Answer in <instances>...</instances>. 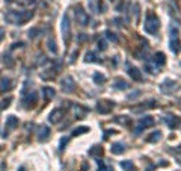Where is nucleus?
<instances>
[{
	"instance_id": "nucleus-8",
	"label": "nucleus",
	"mask_w": 181,
	"mask_h": 171,
	"mask_svg": "<svg viewBox=\"0 0 181 171\" xmlns=\"http://www.w3.org/2000/svg\"><path fill=\"white\" fill-rule=\"evenodd\" d=\"M76 20L80 26H86L89 23V15L82 8H76Z\"/></svg>"
},
{
	"instance_id": "nucleus-18",
	"label": "nucleus",
	"mask_w": 181,
	"mask_h": 171,
	"mask_svg": "<svg viewBox=\"0 0 181 171\" xmlns=\"http://www.w3.org/2000/svg\"><path fill=\"white\" fill-rule=\"evenodd\" d=\"M89 155L92 158H97V159H98V158L103 155V147H101V145H94V147H90Z\"/></svg>"
},
{
	"instance_id": "nucleus-40",
	"label": "nucleus",
	"mask_w": 181,
	"mask_h": 171,
	"mask_svg": "<svg viewBox=\"0 0 181 171\" xmlns=\"http://www.w3.org/2000/svg\"><path fill=\"white\" fill-rule=\"evenodd\" d=\"M2 38H3V29H0V41H2Z\"/></svg>"
},
{
	"instance_id": "nucleus-16",
	"label": "nucleus",
	"mask_w": 181,
	"mask_h": 171,
	"mask_svg": "<svg viewBox=\"0 0 181 171\" xmlns=\"http://www.w3.org/2000/svg\"><path fill=\"white\" fill-rule=\"evenodd\" d=\"M154 62H155L157 67H163L165 62H166V56H165L162 52H157V53L154 55Z\"/></svg>"
},
{
	"instance_id": "nucleus-9",
	"label": "nucleus",
	"mask_w": 181,
	"mask_h": 171,
	"mask_svg": "<svg viewBox=\"0 0 181 171\" xmlns=\"http://www.w3.org/2000/svg\"><path fill=\"white\" fill-rule=\"evenodd\" d=\"M63 115H65V111H63L62 108H56L54 111L50 112V115H48V121H50V123H59V121L63 118Z\"/></svg>"
},
{
	"instance_id": "nucleus-25",
	"label": "nucleus",
	"mask_w": 181,
	"mask_h": 171,
	"mask_svg": "<svg viewBox=\"0 0 181 171\" xmlns=\"http://www.w3.org/2000/svg\"><path fill=\"white\" fill-rule=\"evenodd\" d=\"M154 105H155V102H146V103H143V105H140V106L135 108V112H139V111H145L146 108H151V106H154Z\"/></svg>"
},
{
	"instance_id": "nucleus-32",
	"label": "nucleus",
	"mask_w": 181,
	"mask_h": 171,
	"mask_svg": "<svg viewBox=\"0 0 181 171\" xmlns=\"http://www.w3.org/2000/svg\"><path fill=\"white\" fill-rule=\"evenodd\" d=\"M115 120H116L118 123H121V124H125V123L130 121V118H128V117H124V115H122V117H116Z\"/></svg>"
},
{
	"instance_id": "nucleus-43",
	"label": "nucleus",
	"mask_w": 181,
	"mask_h": 171,
	"mask_svg": "<svg viewBox=\"0 0 181 171\" xmlns=\"http://www.w3.org/2000/svg\"><path fill=\"white\" fill-rule=\"evenodd\" d=\"M113 2H115V0H113Z\"/></svg>"
},
{
	"instance_id": "nucleus-27",
	"label": "nucleus",
	"mask_w": 181,
	"mask_h": 171,
	"mask_svg": "<svg viewBox=\"0 0 181 171\" xmlns=\"http://www.w3.org/2000/svg\"><path fill=\"white\" fill-rule=\"evenodd\" d=\"M43 92L45 94V97H47V98H51V97H54V94H56V91H54L53 88H48V86L43 88Z\"/></svg>"
},
{
	"instance_id": "nucleus-34",
	"label": "nucleus",
	"mask_w": 181,
	"mask_h": 171,
	"mask_svg": "<svg viewBox=\"0 0 181 171\" xmlns=\"http://www.w3.org/2000/svg\"><path fill=\"white\" fill-rule=\"evenodd\" d=\"M11 100H12L11 97H8V98H5V100H2V103H0V111H2L3 108H6V106H8V105L11 103Z\"/></svg>"
},
{
	"instance_id": "nucleus-11",
	"label": "nucleus",
	"mask_w": 181,
	"mask_h": 171,
	"mask_svg": "<svg viewBox=\"0 0 181 171\" xmlns=\"http://www.w3.org/2000/svg\"><path fill=\"white\" fill-rule=\"evenodd\" d=\"M36 102H38V94H36V92H32V94L23 97V105H24L26 108H32V106H35Z\"/></svg>"
},
{
	"instance_id": "nucleus-30",
	"label": "nucleus",
	"mask_w": 181,
	"mask_h": 171,
	"mask_svg": "<svg viewBox=\"0 0 181 171\" xmlns=\"http://www.w3.org/2000/svg\"><path fill=\"white\" fill-rule=\"evenodd\" d=\"M131 8H133V9H131V14H133L135 17H137V15H139V9H140L139 3H133V5H131Z\"/></svg>"
},
{
	"instance_id": "nucleus-14",
	"label": "nucleus",
	"mask_w": 181,
	"mask_h": 171,
	"mask_svg": "<svg viewBox=\"0 0 181 171\" xmlns=\"http://www.w3.org/2000/svg\"><path fill=\"white\" fill-rule=\"evenodd\" d=\"M100 5L101 2L100 0H88V6H89V11L92 14H100Z\"/></svg>"
},
{
	"instance_id": "nucleus-36",
	"label": "nucleus",
	"mask_w": 181,
	"mask_h": 171,
	"mask_svg": "<svg viewBox=\"0 0 181 171\" xmlns=\"http://www.w3.org/2000/svg\"><path fill=\"white\" fill-rule=\"evenodd\" d=\"M36 0H18V3L24 5V6H30V5H35Z\"/></svg>"
},
{
	"instance_id": "nucleus-3",
	"label": "nucleus",
	"mask_w": 181,
	"mask_h": 171,
	"mask_svg": "<svg viewBox=\"0 0 181 171\" xmlns=\"http://www.w3.org/2000/svg\"><path fill=\"white\" fill-rule=\"evenodd\" d=\"M60 29H62V37H63V40H65V43H67V41L70 40V34H71V24H70V15H68V14H63Z\"/></svg>"
},
{
	"instance_id": "nucleus-7",
	"label": "nucleus",
	"mask_w": 181,
	"mask_h": 171,
	"mask_svg": "<svg viewBox=\"0 0 181 171\" xmlns=\"http://www.w3.org/2000/svg\"><path fill=\"white\" fill-rule=\"evenodd\" d=\"M113 108H115V103L113 102H109V100H103V102H98L97 103V111L100 114H109Z\"/></svg>"
},
{
	"instance_id": "nucleus-41",
	"label": "nucleus",
	"mask_w": 181,
	"mask_h": 171,
	"mask_svg": "<svg viewBox=\"0 0 181 171\" xmlns=\"http://www.w3.org/2000/svg\"><path fill=\"white\" fill-rule=\"evenodd\" d=\"M18 171H27V170H26L24 167H20V168H18Z\"/></svg>"
},
{
	"instance_id": "nucleus-39",
	"label": "nucleus",
	"mask_w": 181,
	"mask_h": 171,
	"mask_svg": "<svg viewBox=\"0 0 181 171\" xmlns=\"http://www.w3.org/2000/svg\"><path fill=\"white\" fill-rule=\"evenodd\" d=\"M80 38H77V41H80V43H85L88 38H86V35H79Z\"/></svg>"
},
{
	"instance_id": "nucleus-2",
	"label": "nucleus",
	"mask_w": 181,
	"mask_h": 171,
	"mask_svg": "<svg viewBox=\"0 0 181 171\" xmlns=\"http://www.w3.org/2000/svg\"><path fill=\"white\" fill-rule=\"evenodd\" d=\"M159 27H160V20L159 17L154 14V12H149L146 15V20H145V30L151 35H155L159 32Z\"/></svg>"
},
{
	"instance_id": "nucleus-26",
	"label": "nucleus",
	"mask_w": 181,
	"mask_h": 171,
	"mask_svg": "<svg viewBox=\"0 0 181 171\" xmlns=\"http://www.w3.org/2000/svg\"><path fill=\"white\" fill-rule=\"evenodd\" d=\"M92 79H94L95 84H104V82H106V77H104L103 74H100V73H94Z\"/></svg>"
},
{
	"instance_id": "nucleus-6",
	"label": "nucleus",
	"mask_w": 181,
	"mask_h": 171,
	"mask_svg": "<svg viewBox=\"0 0 181 171\" xmlns=\"http://www.w3.org/2000/svg\"><path fill=\"white\" fill-rule=\"evenodd\" d=\"M125 68H127V71H128V74H130V77H131L133 80H136V82H143V76H142V73H140L139 68L133 67V65L128 64V62H125Z\"/></svg>"
},
{
	"instance_id": "nucleus-22",
	"label": "nucleus",
	"mask_w": 181,
	"mask_h": 171,
	"mask_svg": "<svg viewBox=\"0 0 181 171\" xmlns=\"http://www.w3.org/2000/svg\"><path fill=\"white\" fill-rule=\"evenodd\" d=\"M47 47H48V50H50L51 53H57V45H56L53 38H48V40H47Z\"/></svg>"
},
{
	"instance_id": "nucleus-17",
	"label": "nucleus",
	"mask_w": 181,
	"mask_h": 171,
	"mask_svg": "<svg viewBox=\"0 0 181 171\" xmlns=\"http://www.w3.org/2000/svg\"><path fill=\"white\" fill-rule=\"evenodd\" d=\"M113 88H116V89H127L128 88V84H127V80H124V79H121V77H118V79H115L113 80Z\"/></svg>"
},
{
	"instance_id": "nucleus-33",
	"label": "nucleus",
	"mask_w": 181,
	"mask_h": 171,
	"mask_svg": "<svg viewBox=\"0 0 181 171\" xmlns=\"http://www.w3.org/2000/svg\"><path fill=\"white\" fill-rule=\"evenodd\" d=\"M67 144H68V138H67V136H63V138L60 139V142H59V148H60V150H63Z\"/></svg>"
},
{
	"instance_id": "nucleus-29",
	"label": "nucleus",
	"mask_w": 181,
	"mask_h": 171,
	"mask_svg": "<svg viewBox=\"0 0 181 171\" xmlns=\"http://www.w3.org/2000/svg\"><path fill=\"white\" fill-rule=\"evenodd\" d=\"M83 132H89V127H88V126H80V127H77V129L73 130V135L77 136V135H82Z\"/></svg>"
},
{
	"instance_id": "nucleus-10",
	"label": "nucleus",
	"mask_w": 181,
	"mask_h": 171,
	"mask_svg": "<svg viewBox=\"0 0 181 171\" xmlns=\"http://www.w3.org/2000/svg\"><path fill=\"white\" fill-rule=\"evenodd\" d=\"M17 126H18V118L14 117V115L8 117V121H6V126H5V133H3V136L6 138V136L9 135V132H11L12 129H15Z\"/></svg>"
},
{
	"instance_id": "nucleus-38",
	"label": "nucleus",
	"mask_w": 181,
	"mask_h": 171,
	"mask_svg": "<svg viewBox=\"0 0 181 171\" xmlns=\"http://www.w3.org/2000/svg\"><path fill=\"white\" fill-rule=\"evenodd\" d=\"M113 23H116V26H119V27H122V26H124V24H122V23H124V20H121V18H115V20H113Z\"/></svg>"
},
{
	"instance_id": "nucleus-19",
	"label": "nucleus",
	"mask_w": 181,
	"mask_h": 171,
	"mask_svg": "<svg viewBox=\"0 0 181 171\" xmlns=\"http://www.w3.org/2000/svg\"><path fill=\"white\" fill-rule=\"evenodd\" d=\"M124 151H125V145H124L122 142H116V144L112 145V153H113V155H121V153H124Z\"/></svg>"
},
{
	"instance_id": "nucleus-42",
	"label": "nucleus",
	"mask_w": 181,
	"mask_h": 171,
	"mask_svg": "<svg viewBox=\"0 0 181 171\" xmlns=\"http://www.w3.org/2000/svg\"><path fill=\"white\" fill-rule=\"evenodd\" d=\"M5 2H6V3H11V2H14V0H5Z\"/></svg>"
},
{
	"instance_id": "nucleus-28",
	"label": "nucleus",
	"mask_w": 181,
	"mask_h": 171,
	"mask_svg": "<svg viewBox=\"0 0 181 171\" xmlns=\"http://www.w3.org/2000/svg\"><path fill=\"white\" fill-rule=\"evenodd\" d=\"M106 38H107L109 41H112V43H118V37H116V34H113L112 30H106Z\"/></svg>"
},
{
	"instance_id": "nucleus-37",
	"label": "nucleus",
	"mask_w": 181,
	"mask_h": 171,
	"mask_svg": "<svg viewBox=\"0 0 181 171\" xmlns=\"http://www.w3.org/2000/svg\"><path fill=\"white\" fill-rule=\"evenodd\" d=\"M98 47H100V50H106V48H107V43H106L104 40H100V41H98Z\"/></svg>"
},
{
	"instance_id": "nucleus-20",
	"label": "nucleus",
	"mask_w": 181,
	"mask_h": 171,
	"mask_svg": "<svg viewBox=\"0 0 181 171\" xmlns=\"http://www.w3.org/2000/svg\"><path fill=\"white\" fill-rule=\"evenodd\" d=\"M12 85H11V79L9 77H3L2 80H0V91L2 92H5V91H8V89H11Z\"/></svg>"
},
{
	"instance_id": "nucleus-1",
	"label": "nucleus",
	"mask_w": 181,
	"mask_h": 171,
	"mask_svg": "<svg viewBox=\"0 0 181 171\" xmlns=\"http://www.w3.org/2000/svg\"><path fill=\"white\" fill-rule=\"evenodd\" d=\"M33 17V14L30 11H23V12H18V11H8L5 14V21L6 23H11V24H15V26H20L23 23H26L27 20H30Z\"/></svg>"
},
{
	"instance_id": "nucleus-4",
	"label": "nucleus",
	"mask_w": 181,
	"mask_h": 171,
	"mask_svg": "<svg viewBox=\"0 0 181 171\" xmlns=\"http://www.w3.org/2000/svg\"><path fill=\"white\" fill-rule=\"evenodd\" d=\"M154 124V118L152 117H143L142 120H139V124H137V127L135 129V135H140L142 133V130H145V129L151 127Z\"/></svg>"
},
{
	"instance_id": "nucleus-15",
	"label": "nucleus",
	"mask_w": 181,
	"mask_h": 171,
	"mask_svg": "<svg viewBox=\"0 0 181 171\" xmlns=\"http://www.w3.org/2000/svg\"><path fill=\"white\" fill-rule=\"evenodd\" d=\"M166 124L169 126L171 129H174V127H178L180 126V118L178 117H175V115H168L166 117Z\"/></svg>"
},
{
	"instance_id": "nucleus-23",
	"label": "nucleus",
	"mask_w": 181,
	"mask_h": 171,
	"mask_svg": "<svg viewBox=\"0 0 181 171\" xmlns=\"http://www.w3.org/2000/svg\"><path fill=\"white\" fill-rule=\"evenodd\" d=\"M160 136H162V132L155 130V132H152V135L148 136V141H149V142H157V141L160 139Z\"/></svg>"
},
{
	"instance_id": "nucleus-13",
	"label": "nucleus",
	"mask_w": 181,
	"mask_h": 171,
	"mask_svg": "<svg viewBox=\"0 0 181 171\" xmlns=\"http://www.w3.org/2000/svg\"><path fill=\"white\" fill-rule=\"evenodd\" d=\"M175 85H177V84H175L174 80H171V79H166V80H165V82L162 84V86H160V89H162L163 92L169 94L171 91H174V89H175Z\"/></svg>"
},
{
	"instance_id": "nucleus-12",
	"label": "nucleus",
	"mask_w": 181,
	"mask_h": 171,
	"mask_svg": "<svg viewBox=\"0 0 181 171\" xmlns=\"http://www.w3.org/2000/svg\"><path fill=\"white\" fill-rule=\"evenodd\" d=\"M50 138V127L48 126H45V124H43V126H39V129H38V141H47Z\"/></svg>"
},
{
	"instance_id": "nucleus-21",
	"label": "nucleus",
	"mask_w": 181,
	"mask_h": 171,
	"mask_svg": "<svg viewBox=\"0 0 181 171\" xmlns=\"http://www.w3.org/2000/svg\"><path fill=\"white\" fill-rule=\"evenodd\" d=\"M121 167L125 168V171H136L135 164H133L131 161H122V162H121Z\"/></svg>"
},
{
	"instance_id": "nucleus-35",
	"label": "nucleus",
	"mask_w": 181,
	"mask_h": 171,
	"mask_svg": "<svg viewBox=\"0 0 181 171\" xmlns=\"http://www.w3.org/2000/svg\"><path fill=\"white\" fill-rule=\"evenodd\" d=\"M137 95H140V91L139 89H136L131 94H128V100H135V98H137Z\"/></svg>"
},
{
	"instance_id": "nucleus-5",
	"label": "nucleus",
	"mask_w": 181,
	"mask_h": 171,
	"mask_svg": "<svg viewBox=\"0 0 181 171\" xmlns=\"http://www.w3.org/2000/svg\"><path fill=\"white\" fill-rule=\"evenodd\" d=\"M62 91L67 92V94H71L74 89H76V80L73 79V76H67L62 79Z\"/></svg>"
},
{
	"instance_id": "nucleus-24",
	"label": "nucleus",
	"mask_w": 181,
	"mask_h": 171,
	"mask_svg": "<svg viewBox=\"0 0 181 171\" xmlns=\"http://www.w3.org/2000/svg\"><path fill=\"white\" fill-rule=\"evenodd\" d=\"M85 61H86V62H97L98 58H97V55H95L94 52H88V53L85 55Z\"/></svg>"
},
{
	"instance_id": "nucleus-31",
	"label": "nucleus",
	"mask_w": 181,
	"mask_h": 171,
	"mask_svg": "<svg viewBox=\"0 0 181 171\" xmlns=\"http://www.w3.org/2000/svg\"><path fill=\"white\" fill-rule=\"evenodd\" d=\"M39 32H41L39 29L33 27V29H30V30H29V37H30V38H36V35H38Z\"/></svg>"
}]
</instances>
